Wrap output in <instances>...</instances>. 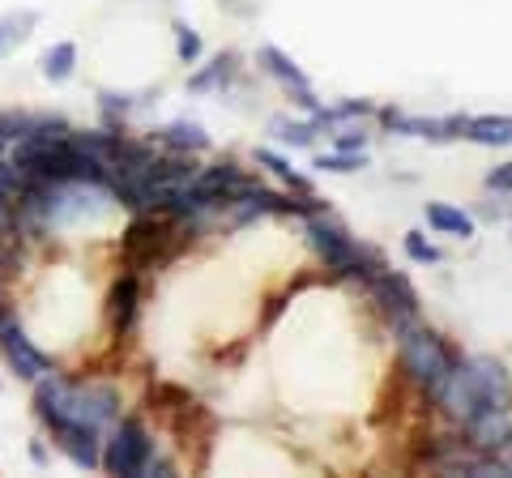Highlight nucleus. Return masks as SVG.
I'll use <instances>...</instances> for the list:
<instances>
[{
  "label": "nucleus",
  "instance_id": "nucleus-13",
  "mask_svg": "<svg viewBox=\"0 0 512 478\" xmlns=\"http://www.w3.org/2000/svg\"><path fill=\"white\" fill-rule=\"evenodd\" d=\"M73 65H77V47L73 43H56V47H47V56H43V77L47 82H69Z\"/></svg>",
  "mask_w": 512,
  "mask_h": 478
},
{
  "label": "nucleus",
  "instance_id": "nucleus-19",
  "mask_svg": "<svg viewBox=\"0 0 512 478\" xmlns=\"http://www.w3.org/2000/svg\"><path fill=\"white\" fill-rule=\"evenodd\" d=\"M175 47H180V60H197L201 56V39L192 35V26H184V22H175Z\"/></svg>",
  "mask_w": 512,
  "mask_h": 478
},
{
  "label": "nucleus",
  "instance_id": "nucleus-14",
  "mask_svg": "<svg viewBox=\"0 0 512 478\" xmlns=\"http://www.w3.org/2000/svg\"><path fill=\"white\" fill-rule=\"evenodd\" d=\"M261 60H265V69L274 73V77H282V82H291L295 90H308V77H303V73L295 69V60L286 56V52H278V47H261Z\"/></svg>",
  "mask_w": 512,
  "mask_h": 478
},
{
  "label": "nucleus",
  "instance_id": "nucleus-8",
  "mask_svg": "<svg viewBox=\"0 0 512 478\" xmlns=\"http://www.w3.org/2000/svg\"><path fill=\"white\" fill-rule=\"evenodd\" d=\"M137 299H141V286H137V274H124L116 286H111V325H116L120 333L133 329L137 321Z\"/></svg>",
  "mask_w": 512,
  "mask_h": 478
},
{
  "label": "nucleus",
  "instance_id": "nucleus-25",
  "mask_svg": "<svg viewBox=\"0 0 512 478\" xmlns=\"http://www.w3.org/2000/svg\"><path fill=\"white\" fill-rule=\"evenodd\" d=\"M0 150H5V141H0Z\"/></svg>",
  "mask_w": 512,
  "mask_h": 478
},
{
  "label": "nucleus",
  "instance_id": "nucleus-18",
  "mask_svg": "<svg viewBox=\"0 0 512 478\" xmlns=\"http://www.w3.org/2000/svg\"><path fill=\"white\" fill-rule=\"evenodd\" d=\"M274 133L286 146H308L312 141V124H291V120H274Z\"/></svg>",
  "mask_w": 512,
  "mask_h": 478
},
{
  "label": "nucleus",
  "instance_id": "nucleus-2",
  "mask_svg": "<svg viewBox=\"0 0 512 478\" xmlns=\"http://www.w3.org/2000/svg\"><path fill=\"white\" fill-rule=\"evenodd\" d=\"M171 227L167 222H158V218H146V210H141V218H133L128 222V231H124V261L133 265V269H141V265H154V261H167V257H175L180 252V244L184 239H175L171 244Z\"/></svg>",
  "mask_w": 512,
  "mask_h": 478
},
{
  "label": "nucleus",
  "instance_id": "nucleus-11",
  "mask_svg": "<svg viewBox=\"0 0 512 478\" xmlns=\"http://www.w3.org/2000/svg\"><path fill=\"white\" fill-rule=\"evenodd\" d=\"M30 26H39V13L35 9L5 13V18H0V56H9L18 43H26L30 39Z\"/></svg>",
  "mask_w": 512,
  "mask_h": 478
},
{
  "label": "nucleus",
  "instance_id": "nucleus-21",
  "mask_svg": "<svg viewBox=\"0 0 512 478\" xmlns=\"http://www.w3.org/2000/svg\"><path fill=\"white\" fill-rule=\"evenodd\" d=\"M316 167H325V171H359L363 167V154L355 158V154H333V158H316Z\"/></svg>",
  "mask_w": 512,
  "mask_h": 478
},
{
  "label": "nucleus",
  "instance_id": "nucleus-3",
  "mask_svg": "<svg viewBox=\"0 0 512 478\" xmlns=\"http://www.w3.org/2000/svg\"><path fill=\"white\" fill-rule=\"evenodd\" d=\"M150 457H154V444H150L146 423L141 419H120V427L111 432L107 453H103L107 474H146Z\"/></svg>",
  "mask_w": 512,
  "mask_h": 478
},
{
  "label": "nucleus",
  "instance_id": "nucleus-7",
  "mask_svg": "<svg viewBox=\"0 0 512 478\" xmlns=\"http://www.w3.org/2000/svg\"><path fill=\"white\" fill-rule=\"evenodd\" d=\"M367 286H372V295H376V304L384 308V312H393V316H402V321H410L414 316V291H410V282L406 278H397V274H389V269H376L372 278H367Z\"/></svg>",
  "mask_w": 512,
  "mask_h": 478
},
{
  "label": "nucleus",
  "instance_id": "nucleus-10",
  "mask_svg": "<svg viewBox=\"0 0 512 478\" xmlns=\"http://www.w3.org/2000/svg\"><path fill=\"white\" fill-rule=\"evenodd\" d=\"M474 146H512V116H483V120H466V133Z\"/></svg>",
  "mask_w": 512,
  "mask_h": 478
},
{
  "label": "nucleus",
  "instance_id": "nucleus-24",
  "mask_svg": "<svg viewBox=\"0 0 512 478\" xmlns=\"http://www.w3.org/2000/svg\"><path fill=\"white\" fill-rule=\"evenodd\" d=\"M9 325V316H5V304H0V329H5Z\"/></svg>",
  "mask_w": 512,
  "mask_h": 478
},
{
  "label": "nucleus",
  "instance_id": "nucleus-16",
  "mask_svg": "<svg viewBox=\"0 0 512 478\" xmlns=\"http://www.w3.org/2000/svg\"><path fill=\"white\" fill-rule=\"evenodd\" d=\"M231 65H235L231 56H218V60H214V69L197 73L188 86H192V90H210V86H218V82H227V77H231Z\"/></svg>",
  "mask_w": 512,
  "mask_h": 478
},
{
  "label": "nucleus",
  "instance_id": "nucleus-12",
  "mask_svg": "<svg viewBox=\"0 0 512 478\" xmlns=\"http://www.w3.org/2000/svg\"><path fill=\"white\" fill-rule=\"evenodd\" d=\"M427 222L436 231H448V235H474V222H470V214H461V210H453V205H427Z\"/></svg>",
  "mask_w": 512,
  "mask_h": 478
},
{
  "label": "nucleus",
  "instance_id": "nucleus-22",
  "mask_svg": "<svg viewBox=\"0 0 512 478\" xmlns=\"http://www.w3.org/2000/svg\"><path fill=\"white\" fill-rule=\"evenodd\" d=\"M487 188H500V193H512V163L495 167V171L487 175Z\"/></svg>",
  "mask_w": 512,
  "mask_h": 478
},
{
  "label": "nucleus",
  "instance_id": "nucleus-20",
  "mask_svg": "<svg viewBox=\"0 0 512 478\" xmlns=\"http://www.w3.org/2000/svg\"><path fill=\"white\" fill-rule=\"evenodd\" d=\"M406 252H410V261H419V265H431V261H440V252L427 244V239L419 231H410L406 235Z\"/></svg>",
  "mask_w": 512,
  "mask_h": 478
},
{
  "label": "nucleus",
  "instance_id": "nucleus-1",
  "mask_svg": "<svg viewBox=\"0 0 512 478\" xmlns=\"http://www.w3.org/2000/svg\"><path fill=\"white\" fill-rule=\"evenodd\" d=\"M444 406L457 414L461 423H478L487 414H504L512 402V380L495 359H470L466 368H453L440 385Z\"/></svg>",
  "mask_w": 512,
  "mask_h": 478
},
{
  "label": "nucleus",
  "instance_id": "nucleus-9",
  "mask_svg": "<svg viewBox=\"0 0 512 478\" xmlns=\"http://www.w3.org/2000/svg\"><path fill=\"white\" fill-rule=\"evenodd\" d=\"M154 141L167 146L171 154H197V150L210 146V137H205L201 124H188V120H175V124H167V129H158Z\"/></svg>",
  "mask_w": 512,
  "mask_h": 478
},
{
  "label": "nucleus",
  "instance_id": "nucleus-17",
  "mask_svg": "<svg viewBox=\"0 0 512 478\" xmlns=\"http://www.w3.org/2000/svg\"><path fill=\"white\" fill-rule=\"evenodd\" d=\"M256 163L274 167V171L282 175V180H291V184L299 188V193H308V180H303V175H295V171H291V163H282V158H278V154H269V150H256Z\"/></svg>",
  "mask_w": 512,
  "mask_h": 478
},
{
  "label": "nucleus",
  "instance_id": "nucleus-23",
  "mask_svg": "<svg viewBox=\"0 0 512 478\" xmlns=\"http://www.w3.org/2000/svg\"><path fill=\"white\" fill-rule=\"evenodd\" d=\"M99 99H103V111H128V107H133L128 94H99Z\"/></svg>",
  "mask_w": 512,
  "mask_h": 478
},
{
  "label": "nucleus",
  "instance_id": "nucleus-5",
  "mask_svg": "<svg viewBox=\"0 0 512 478\" xmlns=\"http://www.w3.org/2000/svg\"><path fill=\"white\" fill-rule=\"evenodd\" d=\"M308 235H312V248L325 257L329 269H342V274H355V265H359V248L350 244V235L338 227V222H329V218H320L312 214L308 218Z\"/></svg>",
  "mask_w": 512,
  "mask_h": 478
},
{
  "label": "nucleus",
  "instance_id": "nucleus-6",
  "mask_svg": "<svg viewBox=\"0 0 512 478\" xmlns=\"http://www.w3.org/2000/svg\"><path fill=\"white\" fill-rule=\"evenodd\" d=\"M0 346H5V359L13 363V372L22 380H39L47 372V355L22 333V325H5L0 329Z\"/></svg>",
  "mask_w": 512,
  "mask_h": 478
},
{
  "label": "nucleus",
  "instance_id": "nucleus-4",
  "mask_svg": "<svg viewBox=\"0 0 512 478\" xmlns=\"http://www.w3.org/2000/svg\"><path fill=\"white\" fill-rule=\"evenodd\" d=\"M402 363H406V372H414V380H423L431 389H440L448 372H453V355H448L444 342L427 329H410L402 338Z\"/></svg>",
  "mask_w": 512,
  "mask_h": 478
},
{
  "label": "nucleus",
  "instance_id": "nucleus-15",
  "mask_svg": "<svg viewBox=\"0 0 512 478\" xmlns=\"http://www.w3.org/2000/svg\"><path fill=\"white\" fill-rule=\"evenodd\" d=\"M35 129V116H26V111H0V141L13 146L18 137H26Z\"/></svg>",
  "mask_w": 512,
  "mask_h": 478
}]
</instances>
